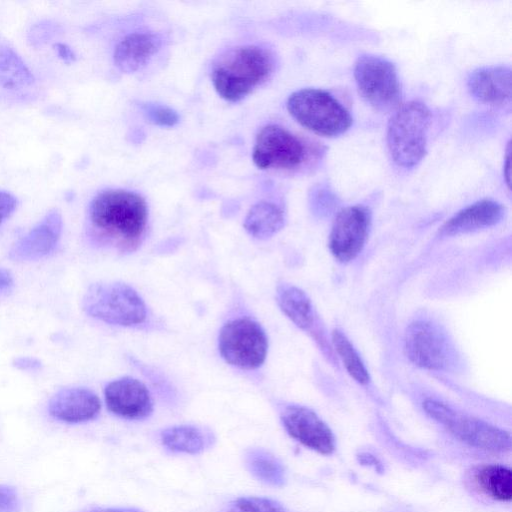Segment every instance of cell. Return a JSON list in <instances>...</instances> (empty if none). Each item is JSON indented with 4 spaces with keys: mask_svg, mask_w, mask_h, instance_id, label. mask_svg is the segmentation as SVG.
<instances>
[{
    "mask_svg": "<svg viewBox=\"0 0 512 512\" xmlns=\"http://www.w3.org/2000/svg\"><path fill=\"white\" fill-rule=\"evenodd\" d=\"M478 486L490 497L509 502L512 498L511 470L503 465L481 466L475 473Z\"/></svg>",
    "mask_w": 512,
    "mask_h": 512,
    "instance_id": "22",
    "label": "cell"
},
{
    "mask_svg": "<svg viewBox=\"0 0 512 512\" xmlns=\"http://www.w3.org/2000/svg\"><path fill=\"white\" fill-rule=\"evenodd\" d=\"M161 440L168 449L187 454H197L205 446L202 431L191 425L169 427L161 433Z\"/></svg>",
    "mask_w": 512,
    "mask_h": 512,
    "instance_id": "23",
    "label": "cell"
},
{
    "mask_svg": "<svg viewBox=\"0 0 512 512\" xmlns=\"http://www.w3.org/2000/svg\"><path fill=\"white\" fill-rule=\"evenodd\" d=\"M281 420L288 434L307 448L323 455L335 450V438L328 425L311 409L287 406Z\"/></svg>",
    "mask_w": 512,
    "mask_h": 512,
    "instance_id": "12",
    "label": "cell"
},
{
    "mask_svg": "<svg viewBox=\"0 0 512 512\" xmlns=\"http://www.w3.org/2000/svg\"><path fill=\"white\" fill-rule=\"evenodd\" d=\"M101 409L98 396L89 389L71 387L59 390L50 399L49 413L67 423H81L95 418Z\"/></svg>",
    "mask_w": 512,
    "mask_h": 512,
    "instance_id": "16",
    "label": "cell"
},
{
    "mask_svg": "<svg viewBox=\"0 0 512 512\" xmlns=\"http://www.w3.org/2000/svg\"><path fill=\"white\" fill-rule=\"evenodd\" d=\"M139 107L145 119L157 126L173 127L180 120L174 109L163 104L142 102Z\"/></svg>",
    "mask_w": 512,
    "mask_h": 512,
    "instance_id": "26",
    "label": "cell"
},
{
    "mask_svg": "<svg viewBox=\"0 0 512 512\" xmlns=\"http://www.w3.org/2000/svg\"><path fill=\"white\" fill-rule=\"evenodd\" d=\"M504 214L505 209L499 202L482 199L454 214L440 232L445 236H455L489 228L499 223Z\"/></svg>",
    "mask_w": 512,
    "mask_h": 512,
    "instance_id": "17",
    "label": "cell"
},
{
    "mask_svg": "<svg viewBox=\"0 0 512 512\" xmlns=\"http://www.w3.org/2000/svg\"><path fill=\"white\" fill-rule=\"evenodd\" d=\"M218 347L224 360L238 368L260 367L267 355V337L262 327L248 318L227 322L221 329Z\"/></svg>",
    "mask_w": 512,
    "mask_h": 512,
    "instance_id": "8",
    "label": "cell"
},
{
    "mask_svg": "<svg viewBox=\"0 0 512 512\" xmlns=\"http://www.w3.org/2000/svg\"><path fill=\"white\" fill-rule=\"evenodd\" d=\"M467 87L479 102L504 107L511 102V70L504 65L477 68L469 74Z\"/></svg>",
    "mask_w": 512,
    "mask_h": 512,
    "instance_id": "15",
    "label": "cell"
},
{
    "mask_svg": "<svg viewBox=\"0 0 512 512\" xmlns=\"http://www.w3.org/2000/svg\"><path fill=\"white\" fill-rule=\"evenodd\" d=\"M504 167H503V173H504V179L508 186L510 187V175H511V169H510V145L508 144L506 155L504 158Z\"/></svg>",
    "mask_w": 512,
    "mask_h": 512,
    "instance_id": "33",
    "label": "cell"
},
{
    "mask_svg": "<svg viewBox=\"0 0 512 512\" xmlns=\"http://www.w3.org/2000/svg\"><path fill=\"white\" fill-rule=\"evenodd\" d=\"M34 83V76L22 58L10 47L0 45V86L19 90Z\"/></svg>",
    "mask_w": 512,
    "mask_h": 512,
    "instance_id": "21",
    "label": "cell"
},
{
    "mask_svg": "<svg viewBox=\"0 0 512 512\" xmlns=\"http://www.w3.org/2000/svg\"><path fill=\"white\" fill-rule=\"evenodd\" d=\"M93 512H139V511L132 510V509L102 508V509H97Z\"/></svg>",
    "mask_w": 512,
    "mask_h": 512,
    "instance_id": "34",
    "label": "cell"
},
{
    "mask_svg": "<svg viewBox=\"0 0 512 512\" xmlns=\"http://www.w3.org/2000/svg\"><path fill=\"white\" fill-rule=\"evenodd\" d=\"M13 365L17 369L25 371H36L42 368V363L39 359L28 356L15 358Z\"/></svg>",
    "mask_w": 512,
    "mask_h": 512,
    "instance_id": "30",
    "label": "cell"
},
{
    "mask_svg": "<svg viewBox=\"0 0 512 512\" xmlns=\"http://www.w3.org/2000/svg\"><path fill=\"white\" fill-rule=\"evenodd\" d=\"M232 512H286V510L274 500L252 496L236 500Z\"/></svg>",
    "mask_w": 512,
    "mask_h": 512,
    "instance_id": "27",
    "label": "cell"
},
{
    "mask_svg": "<svg viewBox=\"0 0 512 512\" xmlns=\"http://www.w3.org/2000/svg\"><path fill=\"white\" fill-rule=\"evenodd\" d=\"M285 223L284 212L277 204L260 201L248 211L244 228L252 237L267 239L280 231Z\"/></svg>",
    "mask_w": 512,
    "mask_h": 512,
    "instance_id": "19",
    "label": "cell"
},
{
    "mask_svg": "<svg viewBox=\"0 0 512 512\" xmlns=\"http://www.w3.org/2000/svg\"><path fill=\"white\" fill-rule=\"evenodd\" d=\"M332 341L349 375L358 383L366 384L369 381L368 371L348 338L335 330L332 333Z\"/></svg>",
    "mask_w": 512,
    "mask_h": 512,
    "instance_id": "24",
    "label": "cell"
},
{
    "mask_svg": "<svg viewBox=\"0 0 512 512\" xmlns=\"http://www.w3.org/2000/svg\"><path fill=\"white\" fill-rule=\"evenodd\" d=\"M277 303L282 312L300 329L308 330L314 322L310 299L301 289L283 284L277 288Z\"/></svg>",
    "mask_w": 512,
    "mask_h": 512,
    "instance_id": "20",
    "label": "cell"
},
{
    "mask_svg": "<svg viewBox=\"0 0 512 512\" xmlns=\"http://www.w3.org/2000/svg\"><path fill=\"white\" fill-rule=\"evenodd\" d=\"M430 122V110L422 102L409 101L397 107L386 133L388 151L397 166L410 169L423 160Z\"/></svg>",
    "mask_w": 512,
    "mask_h": 512,
    "instance_id": "3",
    "label": "cell"
},
{
    "mask_svg": "<svg viewBox=\"0 0 512 512\" xmlns=\"http://www.w3.org/2000/svg\"><path fill=\"white\" fill-rule=\"evenodd\" d=\"M18 496L14 488L0 485V512H15Z\"/></svg>",
    "mask_w": 512,
    "mask_h": 512,
    "instance_id": "28",
    "label": "cell"
},
{
    "mask_svg": "<svg viewBox=\"0 0 512 512\" xmlns=\"http://www.w3.org/2000/svg\"><path fill=\"white\" fill-rule=\"evenodd\" d=\"M423 408L431 418L471 446L495 452H504L511 448V436L501 428L483 420L459 414L436 400H426Z\"/></svg>",
    "mask_w": 512,
    "mask_h": 512,
    "instance_id": "7",
    "label": "cell"
},
{
    "mask_svg": "<svg viewBox=\"0 0 512 512\" xmlns=\"http://www.w3.org/2000/svg\"><path fill=\"white\" fill-rule=\"evenodd\" d=\"M55 49L57 51L58 56L62 60L66 61V62L75 61L76 55L68 45L63 44V43H57L55 45Z\"/></svg>",
    "mask_w": 512,
    "mask_h": 512,
    "instance_id": "31",
    "label": "cell"
},
{
    "mask_svg": "<svg viewBox=\"0 0 512 512\" xmlns=\"http://www.w3.org/2000/svg\"><path fill=\"white\" fill-rule=\"evenodd\" d=\"M404 349L413 364L428 370L444 369L450 359V347L445 335L428 321H416L407 327Z\"/></svg>",
    "mask_w": 512,
    "mask_h": 512,
    "instance_id": "10",
    "label": "cell"
},
{
    "mask_svg": "<svg viewBox=\"0 0 512 512\" xmlns=\"http://www.w3.org/2000/svg\"><path fill=\"white\" fill-rule=\"evenodd\" d=\"M89 219L98 234L124 250L135 249L147 226V204L139 194L107 189L90 203Z\"/></svg>",
    "mask_w": 512,
    "mask_h": 512,
    "instance_id": "1",
    "label": "cell"
},
{
    "mask_svg": "<svg viewBox=\"0 0 512 512\" xmlns=\"http://www.w3.org/2000/svg\"><path fill=\"white\" fill-rule=\"evenodd\" d=\"M107 408L126 419H142L153 409L147 387L137 379L123 377L110 382L104 391Z\"/></svg>",
    "mask_w": 512,
    "mask_h": 512,
    "instance_id": "13",
    "label": "cell"
},
{
    "mask_svg": "<svg viewBox=\"0 0 512 512\" xmlns=\"http://www.w3.org/2000/svg\"><path fill=\"white\" fill-rule=\"evenodd\" d=\"M290 115L306 129L325 137H337L352 125L349 111L329 92L305 88L293 92L286 104Z\"/></svg>",
    "mask_w": 512,
    "mask_h": 512,
    "instance_id": "4",
    "label": "cell"
},
{
    "mask_svg": "<svg viewBox=\"0 0 512 512\" xmlns=\"http://www.w3.org/2000/svg\"><path fill=\"white\" fill-rule=\"evenodd\" d=\"M305 143L286 128L269 124L262 127L255 139L252 152L254 164L262 170H292L306 161Z\"/></svg>",
    "mask_w": 512,
    "mask_h": 512,
    "instance_id": "9",
    "label": "cell"
},
{
    "mask_svg": "<svg viewBox=\"0 0 512 512\" xmlns=\"http://www.w3.org/2000/svg\"><path fill=\"white\" fill-rule=\"evenodd\" d=\"M62 231V217L57 210L50 211L11 248L9 257L14 261H33L54 250Z\"/></svg>",
    "mask_w": 512,
    "mask_h": 512,
    "instance_id": "14",
    "label": "cell"
},
{
    "mask_svg": "<svg viewBox=\"0 0 512 512\" xmlns=\"http://www.w3.org/2000/svg\"><path fill=\"white\" fill-rule=\"evenodd\" d=\"M17 199L7 191H0V224L16 209Z\"/></svg>",
    "mask_w": 512,
    "mask_h": 512,
    "instance_id": "29",
    "label": "cell"
},
{
    "mask_svg": "<svg viewBox=\"0 0 512 512\" xmlns=\"http://www.w3.org/2000/svg\"><path fill=\"white\" fill-rule=\"evenodd\" d=\"M162 38L153 32H134L122 38L115 47L113 58L119 70L133 73L144 67L160 50Z\"/></svg>",
    "mask_w": 512,
    "mask_h": 512,
    "instance_id": "18",
    "label": "cell"
},
{
    "mask_svg": "<svg viewBox=\"0 0 512 512\" xmlns=\"http://www.w3.org/2000/svg\"><path fill=\"white\" fill-rule=\"evenodd\" d=\"M371 224L370 211L361 205L340 210L329 235V249L341 262L353 260L362 250Z\"/></svg>",
    "mask_w": 512,
    "mask_h": 512,
    "instance_id": "11",
    "label": "cell"
},
{
    "mask_svg": "<svg viewBox=\"0 0 512 512\" xmlns=\"http://www.w3.org/2000/svg\"><path fill=\"white\" fill-rule=\"evenodd\" d=\"M247 463L250 471L261 481L280 485L284 480L281 464L264 450H253L248 454Z\"/></svg>",
    "mask_w": 512,
    "mask_h": 512,
    "instance_id": "25",
    "label": "cell"
},
{
    "mask_svg": "<svg viewBox=\"0 0 512 512\" xmlns=\"http://www.w3.org/2000/svg\"><path fill=\"white\" fill-rule=\"evenodd\" d=\"M84 311L93 318L112 325L134 326L147 315L139 294L122 282H98L89 286L82 300Z\"/></svg>",
    "mask_w": 512,
    "mask_h": 512,
    "instance_id": "5",
    "label": "cell"
},
{
    "mask_svg": "<svg viewBox=\"0 0 512 512\" xmlns=\"http://www.w3.org/2000/svg\"><path fill=\"white\" fill-rule=\"evenodd\" d=\"M13 285V278L11 273L3 268H0V291L9 289Z\"/></svg>",
    "mask_w": 512,
    "mask_h": 512,
    "instance_id": "32",
    "label": "cell"
},
{
    "mask_svg": "<svg viewBox=\"0 0 512 512\" xmlns=\"http://www.w3.org/2000/svg\"><path fill=\"white\" fill-rule=\"evenodd\" d=\"M360 95L373 108L388 111L399 107L401 85L395 65L378 55L363 54L354 65Z\"/></svg>",
    "mask_w": 512,
    "mask_h": 512,
    "instance_id": "6",
    "label": "cell"
},
{
    "mask_svg": "<svg viewBox=\"0 0 512 512\" xmlns=\"http://www.w3.org/2000/svg\"><path fill=\"white\" fill-rule=\"evenodd\" d=\"M274 67L275 58L270 50L257 45L238 46L216 60L211 80L221 98L238 102L265 82Z\"/></svg>",
    "mask_w": 512,
    "mask_h": 512,
    "instance_id": "2",
    "label": "cell"
}]
</instances>
